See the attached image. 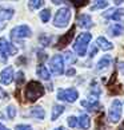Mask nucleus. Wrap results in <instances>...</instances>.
<instances>
[{
	"instance_id": "obj_32",
	"label": "nucleus",
	"mask_w": 124,
	"mask_h": 130,
	"mask_svg": "<svg viewBox=\"0 0 124 130\" xmlns=\"http://www.w3.org/2000/svg\"><path fill=\"white\" fill-rule=\"evenodd\" d=\"M96 51H97V48H96V46H93L91 50H89V56H95V54H96Z\"/></svg>"
},
{
	"instance_id": "obj_33",
	"label": "nucleus",
	"mask_w": 124,
	"mask_h": 130,
	"mask_svg": "<svg viewBox=\"0 0 124 130\" xmlns=\"http://www.w3.org/2000/svg\"><path fill=\"white\" fill-rule=\"evenodd\" d=\"M76 74V71H75V69H69L68 71H67V76H73Z\"/></svg>"
},
{
	"instance_id": "obj_19",
	"label": "nucleus",
	"mask_w": 124,
	"mask_h": 130,
	"mask_svg": "<svg viewBox=\"0 0 124 130\" xmlns=\"http://www.w3.org/2000/svg\"><path fill=\"white\" fill-rule=\"evenodd\" d=\"M30 115L32 118H36V119H44L45 111H44V109H43V107H33L30 111Z\"/></svg>"
},
{
	"instance_id": "obj_30",
	"label": "nucleus",
	"mask_w": 124,
	"mask_h": 130,
	"mask_svg": "<svg viewBox=\"0 0 124 130\" xmlns=\"http://www.w3.org/2000/svg\"><path fill=\"white\" fill-rule=\"evenodd\" d=\"M15 130H32V127L30 125H17L15 127Z\"/></svg>"
},
{
	"instance_id": "obj_21",
	"label": "nucleus",
	"mask_w": 124,
	"mask_h": 130,
	"mask_svg": "<svg viewBox=\"0 0 124 130\" xmlns=\"http://www.w3.org/2000/svg\"><path fill=\"white\" fill-rule=\"evenodd\" d=\"M83 106V107H87L88 110H99L100 109V103L97 102V101H93V102H88V101H82V103H80Z\"/></svg>"
},
{
	"instance_id": "obj_18",
	"label": "nucleus",
	"mask_w": 124,
	"mask_h": 130,
	"mask_svg": "<svg viewBox=\"0 0 124 130\" xmlns=\"http://www.w3.org/2000/svg\"><path fill=\"white\" fill-rule=\"evenodd\" d=\"M13 13H15V11H13L12 8H7V7H0V19L2 20H9Z\"/></svg>"
},
{
	"instance_id": "obj_14",
	"label": "nucleus",
	"mask_w": 124,
	"mask_h": 130,
	"mask_svg": "<svg viewBox=\"0 0 124 130\" xmlns=\"http://www.w3.org/2000/svg\"><path fill=\"white\" fill-rule=\"evenodd\" d=\"M96 44H97L103 51H109V50L113 48V44H112L111 42H108L104 36H99V38H97V39H96Z\"/></svg>"
},
{
	"instance_id": "obj_36",
	"label": "nucleus",
	"mask_w": 124,
	"mask_h": 130,
	"mask_svg": "<svg viewBox=\"0 0 124 130\" xmlns=\"http://www.w3.org/2000/svg\"><path fill=\"white\" fill-rule=\"evenodd\" d=\"M123 2H124V0H113V3H115L116 6H119V4H121Z\"/></svg>"
},
{
	"instance_id": "obj_12",
	"label": "nucleus",
	"mask_w": 124,
	"mask_h": 130,
	"mask_svg": "<svg viewBox=\"0 0 124 130\" xmlns=\"http://www.w3.org/2000/svg\"><path fill=\"white\" fill-rule=\"evenodd\" d=\"M78 22H79V26L82 28H85V30H88V28L92 27V19H91V16L85 15V13H83V15L79 16Z\"/></svg>"
},
{
	"instance_id": "obj_5",
	"label": "nucleus",
	"mask_w": 124,
	"mask_h": 130,
	"mask_svg": "<svg viewBox=\"0 0 124 130\" xmlns=\"http://www.w3.org/2000/svg\"><path fill=\"white\" fill-rule=\"evenodd\" d=\"M78 98H79V93H78V90L73 89V87L58 90V99L59 101H64V102H68V103H73V102H76Z\"/></svg>"
},
{
	"instance_id": "obj_3",
	"label": "nucleus",
	"mask_w": 124,
	"mask_h": 130,
	"mask_svg": "<svg viewBox=\"0 0 124 130\" xmlns=\"http://www.w3.org/2000/svg\"><path fill=\"white\" fill-rule=\"evenodd\" d=\"M71 16H72V12H71L69 8H60L55 15L54 19V26L58 28H63L65 26H68V23L71 20Z\"/></svg>"
},
{
	"instance_id": "obj_1",
	"label": "nucleus",
	"mask_w": 124,
	"mask_h": 130,
	"mask_svg": "<svg viewBox=\"0 0 124 130\" xmlns=\"http://www.w3.org/2000/svg\"><path fill=\"white\" fill-rule=\"evenodd\" d=\"M43 95H44V86L37 80L28 82L26 87V98L28 99V102H35Z\"/></svg>"
},
{
	"instance_id": "obj_6",
	"label": "nucleus",
	"mask_w": 124,
	"mask_h": 130,
	"mask_svg": "<svg viewBox=\"0 0 124 130\" xmlns=\"http://www.w3.org/2000/svg\"><path fill=\"white\" fill-rule=\"evenodd\" d=\"M49 69L54 75H61L64 73V58L63 55H54L49 60Z\"/></svg>"
},
{
	"instance_id": "obj_23",
	"label": "nucleus",
	"mask_w": 124,
	"mask_h": 130,
	"mask_svg": "<svg viewBox=\"0 0 124 130\" xmlns=\"http://www.w3.org/2000/svg\"><path fill=\"white\" fill-rule=\"evenodd\" d=\"M28 6H30L31 9H39L44 6V0H30Z\"/></svg>"
},
{
	"instance_id": "obj_27",
	"label": "nucleus",
	"mask_w": 124,
	"mask_h": 130,
	"mask_svg": "<svg viewBox=\"0 0 124 130\" xmlns=\"http://www.w3.org/2000/svg\"><path fill=\"white\" fill-rule=\"evenodd\" d=\"M24 82H26L24 73H23V71H19L17 75H16V86H19V87H20V86L24 83Z\"/></svg>"
},
{
	"instance_id": "obj_7",
	"label": "nucleus",
	"mask_w": 124,
	"mask_h": 130,
	"mask_svg": "<svg viewBox=\"0 0 124 130\" xmlns=\"http://www.w3.org/2000/svg\"><path fill=\"white\" fill-rule=\"evenodd\" d=\"M30 36H31V28L28 26H26V24L17 26L11 31V38L13 40L26 39V38H30Z\"/></svg>"
},
{
	"instance_id": "obj_15",
	"label": "nucleus",
	"mask_w": 124,
	"mask_h": 130,
	"mask_svg": "<svg viewBox=\"0 0 124 130\" xmlns=\"http://www.w3.org/2000/svg\"><path fill=\"white\" fill-rule=\"evenodd\" d=\"M73 34H75V28H72V30H69L68 32L65 34L64 36H61L60 39H59V44L58 47H60V48H63V47H65L68 43L71 42V39L73 38Z\"/></svg>"
},
{
	"instance_id": "obj_10",
	"label": "nucleus",
	"mask_w": 124,
	"mask_h": 130,
	"mask_svg": "<svg viewBox=\"0 0 124 130\" xmlns=\"http://www.w3.org/2000/svg\"><path fill=\"white\" fill-rule=\"evenodd\" d=\"M106 19H109V20H120L121 18H124V8H116V9H108L107 12H104L103 15Z\"/></svg>"
},
{
	"instance_id": "obj_17",
	"label": "nucleus",
	"mask_w": 124,
	"mask_h": 130,
	"mask_svg": "<svg viewBox=\"0 0 124 130\" xmlns=\"http://www.w3.org/2000/svg\"><path fill=\"white\" fill-rule=\"evenodd\" d=\"M36 74H37V76H39L40 79H43V80H49V78H51V76H49V71L47 70L45 66H43V64L37 66Z\"/></svg>"
},
{
	"instance_id": "obj_11",
	"label": "nucleus",
	"mask_w": 124,
	"mask_h": 130,
	"mask_svg": "<svg viewBox=\"0 0 124 130\" xmlns=\"http://www.w3.org/2000/svg\"><path fill=\"white\" fill-rule=\"evenodd\" d=\"M89 126H91V118L87 114H80L78 118V127L83 130H88Z\"/></svg>"
},
{
	"instance_id": "obj_34",
	"label": "nucleus",
	"mask_w": 124,
	"mask_h": 130,
	"mask_svg": "<svg viewBox=\"0 0 124 130\" xmlns=\"http://www.w3.org/2000/svg\"><path fill=\"white\" fill-rule=\"evenodd\" d=\"M119 70H120V73L124 75V63H123V62H120V63H119Z\"/></svg>"
},
{
	"instance_id": "obj_25",
	"label": "nucleus",
	"mask_w": 124,
	"mask_h": 130,
	"mask_svg": "<svg viewBox=\"0 0 124 130\" xmlns=\"http://www.w3.org/2000/svg\"><path fill=\"white\" fill-rule=\"evenodd\" d=\"M7 114H8V118L9 119H13L16 117V109H15V106L13 105H9L8 107H7Z\"/></svg>"
},
{
	"instance_id": "obj_38",
	"label": "nucleus",
	"mask_w": 124,
	"mask_h": 130,
	"mask_svg": "<svg viewBox=\"0 0 124 130\" xmlns=\"http://www.w3.org/2000/svg\"><path fill=\"white\" fill-rule=\"evenodd\" d=\"M55 130H67L65 127H63V126H59V127H56Z\"/></svg>"
},
{
	"instance_id": "obj_29",
	"label": "nucleus",
	"mask_w": 124,
	"mask_h": 130,
	"mask_svg": "<svg viewBox=\"0 0 124 130\" xmlns=\"http://www.w3.org/2000/svg\"><path fill=\"white\" fill-rule=\"evenodd\" d=\"M67 122H68V126H69V127H78V118L73 117V115L68 117Z\"/></svg>"
},
{
	"instance_id": "obj_8",
	"label": "nucleus",
	"mask_w": 124,
	"mask_h": 130,
	"mask_svg": "<svg viewBox=\"0 0 124 130\" xmlns=\"http://www.w3.org/2000/svg\"><path fill=\"white\" fill-rule=\"evenodd\" d=\"M16 52H17V48L13 47V44H11L6 38H0V54L4 58L9 55H15Z\"/></svg>"
},
{
	"instance_id": "obj_13",
	"label": "nucleus",
	"mask_w": 124,
	"mask_h": 130,
	"mask_svg": "<svg viewBox=\"0 0 124 130\" xmlns=\"http://www.w3.org/2000/svg\"><path fill=\"white\" fill-rule=\"evenodd\" d=\"M124 32V26L121 23H113V24L108 28V34L111 36H119Z\"/></svg>"
},
{
	"instance_id": "obj_2",
	"label": "nucleus",
	"mask_w": 124,
	"mask_h": 130,
	"mask_svg": "<svg viewBox=\"0 0 124 130\" xmlns=\"http://www.w3.org/2000/svg\"><path fill=\"white\" fill-rule=\"evenodd\" d=\"M91 39H92V35L89 32H83V34H80V35L76 38L75 44H73V50H75V52L79 56H84L85 55L88 43L91 42Z\"/></svg>"
},
{
	"instance_id": "obj_9",
	"label": "nucleus",
	"mask_w": 124,
	"mask_h": 130,
	"mask_svg": "<svg viewBox=\"0 0 124 130\" xmlns=\"http://www.w3.org/2000/svg\"><path fill=\"white\" fill-rule=\"evenodd\" d=\"M13 76L15 75H13L12 66H8L0 73V82H2L3 85H11L12 80H13Z\"/></svg>"
},
{
	"instance_id": "obj_24",
	"label": "nucleus",
	"mask_w": 124,
	"mask_h": 130,
	"mask_svg": "<svg viewBox=\"0 0 124 130\" xmlns=\"http://www.w3.org/2000/svg\"><path fill=\"white\" fill-rule=\"evenodd\" d=\"M49 18H51V11L49 9H43V11L40 12V20L43 23H47L49 20Z\"/></svg>"
},
{
	"instance_id": "obj_37",
	"label": "nucleus",
	"mask_w": 124,
	"mask_h": 130,
	"mask_svg": "<svg viewBox=\"0 0 124 130\" xmlns=\"http://www.w3.org/2000/svg\"><path fill=\"white\" fill-rule=\"evenodd\" d=\"M0 130H8L6 126H4V125H2V123H0Z\"/></svg>"
},
{
	"instance_id": "obj_35",
	"label": "nucleus",
	"mask_w": 124,
	"mask_h": 130,
	"mask_svg": "<svg viewBox=\"0 0 124 130\" xmlns=\"http://www.w3.org/2000/svg\"><path fill=\"white\" fill-rule=\"evenodd\" d=\"M54 4H60V3H64V0H52Z\"/></svg>"
},
{
	"instance_id": "obj_22",
	"label": "nucleus",
	"mask_w": 124,
	"mask_h": 130,
	"mask_svg": "<svg viewBox=\"0 0 124 130\" xmlns=\"http://www.w3.org/2000/svg\"><path fill=\"white\" fill-rule=\"evenodd\" d=\"M108 6L107 0H96V3L91 7V11H96V9H103Z\"/></svg>"
},
{
	"instance_id": "obj_39",
	"label": "nucleus",
	"mask_w": 124,
	"mask_h": 130,
	"mask_svg": "<svg viewBox=\"0 0 124 130\" xmlns=\"http://www.w3.org/2000/svg\"><path fill=\"white\" fill-rule=\"evenodd\" d=\"M119 130H124V123H123L121 126H120V129H119Z\"/></svg>"
},
{
	"instance_id": "obj_40",
	"label": "nucleus",
	"mask_w": 124,
	"mask_h": 130,
	"mask_svg": "<svg viewBox=\"0 0 124 130\" xmlns=\"http://www.w3.org/2000/svg\"><path fill=\"white\" fill-rule=\"evenodd\" d=\"M15 2H17V0H15Z\"/></svg>"
},
{
	"instance_id": "obj_16",
	"label": "nucleus",
	"mask_w": 124,
	"mask_h": 130,
	"mask_svg": "<svg viewBox=\"0 0 124 130\" xmlns=\"http://www.w3.org/2000/svg\"><path fill=\"white\" fill-rule=\"evenodd\" d=\"M64 106L63 105H54L52 107V114H51V121H56L61 114L64 113Z\"/></svg>"
},
{
	"instance_id": "obj_28",
	"label": "nucleus",
	"mask_w": 124,
	"mask_h": 130,
	"mask_svg": "<svg viewBox=\"0 0 124 130\" xmlns=\"http://www.w3.org/2000/svg\"><path fill=\"white\" fill-rule=\"evenodd\" d=\"M39 40H40V43H41L43 46H49L52 38H51V36H47V35H41V36L39 38Z\"/></svg>"
},
{
	"instance_id": "obj_31",
	"label": "nucleus",
	"mask_w": 124,
	"mask_h": 130,
	"mask_svg": "<svg viewBox=\"0 0 124 130\" xmlns=\"http://www.w3.org/2000/svg\"><path fill=\"white\" fill-rule=\"evenodd\" d=\"M7 97H8L7 91L4 90L3 87H0V99H3V98H7Z\"/></svg>"
},
{
	"instance_id": "obj_26",
	"label": "nucleus",
	"mask_w": 124,
	"mask_h": 130,
	"mask_svg": "<svg viewBox=\"0 0 124 130\" xmlns=\"http://www.w3.org/2000/svg\"><path fill=\"white\" fill-rule=\"evenodd\" d=\"M64 56H65L67 63H69V64H73L75 62H76V56L72 54V52H69V51H67L65 54H64Z\"/></svg>"
},
{
	"instance_id": "obj_4",
	"label": "nucleus",
	"mask_w": 124,
	"mask_h": 130,
	"mask_svg": "<svg viewBox=\"0 0 124 130\" xmlns=\"http://www.w3.org/2000/svg\"><path fill=\"white\" fill-rule=\"evenodd\" d=\"M121 113H123V103L119 99H115L108 110V121L111 123H117L121 118Z\"/></svg>"
},
{
	"instance_id": "obj_20",
	"label": "nucleus",
	"mask_w": 124,
	"mask_h": 130,
	"mask_svg": "<svg viewBox=\"0 0 124 130\" xmlns=\"http://www.w3.org/2000/svg\"><path fill=\"white\" fill-rule=\"evenodd\" d=\"M111 62H112V58H111V56H109V55H104L102 59L97 62V70L107 69V67L111 64Z\"/></svg>"
}]
</instances>
